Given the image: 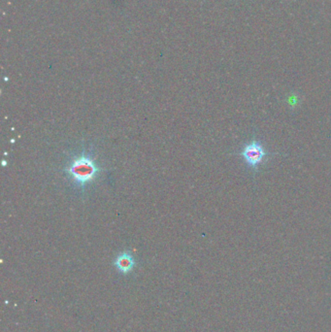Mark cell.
<instances>
[{
  "mask_svg": "<svg viewBox=\"0 0 331 332\" xmlns=\"http://www.w3.org/2000/svg\"><path fill=\"white\" fill-rule=\"evenodd\" d=\"M65 170L70 176L71 181L76 187H86L88 184L92 183L101 171L94 160L84 153L80 157L73 159Z\"/></svg>",
  "mask_w": 331,
  "mask_h": 332,
  "instance_id": "cell-1",
  "label": "cell"
},
{
  "mask_svg": "<svg viewBox=\"0 0 331 332\" xmlns=\"http://www.w3.org/2000/svg\"><path fill=\"white\" fill-rule=\"evenodd\" d=\"M238 155L244 159L250 169H252L253 171H257L258 166L262 164L263 160L272 154L267 153L264 150L263 146L260 144V142L252 139V141L245 146Z\"/></svg>",
  "mask_w": 331,
  "mask_h": 332,
  "instance_id": "cell-2",
  "label": "cell"
},
{
  "mask_svg": "<svg viewBox=\"0 0 331 332\" xmlns=\"http://www.w3.org/2000/svg\"><path fill=\"white\" fill-rule=\"evenodd\" d=\"M113 264L120 274L128 275L133 271L134 267L136 266V261L131 252L123 251L115 257Z\"/></svg>",
  "mask_w": 331,
  "mask_h": 332,
  "instance_id": "cell-3",
  "label": "cell"
}]
</instances>
